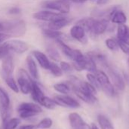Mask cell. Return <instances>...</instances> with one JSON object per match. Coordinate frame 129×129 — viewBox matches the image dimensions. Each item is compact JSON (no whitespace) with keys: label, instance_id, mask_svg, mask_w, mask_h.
Listing matches in <instances>:
<instances>
[{"label":"cell","instance_id":"30bf717a","mask_svg":"<svg viewBox=\"0 0 129 129\" xmlns=\"http://www.w3.org/2000/svg\"><path fill=\"white\" fill-rule=\"evenodd\" d=\"M54 100L58 106H63L70 108H79L80 107V104L77 101L67 94L55 95Z\"/></svg>","mask_w":129,"mask_h":129},{"label":"cell","instance_id":"8d00e7d4","mask_svg":"<svg viewBox=\"0 0 129 129\" xmlns=\"http://www.w3.org/2000/svg\"><path fill=\"white\" fill-rule=\"evenodd\" d=\"M10 52L8 51L7 47L5 45V42L0 43V60H2L5 57L9 54Z\"/></svg>","mask_w":129,"mask_h":129},{"label":"cell","instance_id":"d6986e66","mask_svg":"<svg viewBox=\"0 0 129 129\" xmlns=\"http://www.w3.org/2000/svg\"><path fill=\"white\" fill-rule=\"evenodd\" d=\"M73 91L75 92V94H76V96L80 98L81 100H82L83 101H85V103H88L89 104H95L98 102V98H96L95 95L88 94V93H85L84 91H82L79 89L76 88H73Z\"/></svg>","mask_w":129,"mask_h":129},{"label":"cell","instance_id":"4dcf8cb0","mask_svg":"<svg viewBox=\"0 0 129 129\" xmlns=\"http://www.w3.org/2000/svg\"><path fill=\"white\" fill-rule=\"evenodd\" d=\"M7 85L13 91H14L15 93H18L19 92V88H18V85L16 83L14 79L13 78L12 76H8V77H6L5 79H4Z\"/></svg>","mask_w":129,"mask_h":129},{"label":"cell","instance_id":"60d3db41","mask_svg":"<svg viewBox=\"0 0 129 129\" xmlns=\"http://www.w3.org/2000/svg\"><path fill=\"white\" fill-rule=\"evenodd\" d=\"M20 129H36V125H26L21 126Z\"/></svg>","mask_w":129,"mask_h":129},{"label":"cell","instance_id":"3957f363","mask_svg":"<svg viewBox=\"0 0 129 129\" xmlns=\"http://www.w3.org/2000/svg\"><path fill=\"white\" fill-rule=\"evenodd\" d=\"M19 116L22 119H28L42 112V109L38 104L33 103H22L17 107Z\"/></svg>","mask_w":129,"mask_h":129},{"label":"cell","instance_id":"7bdbcfd3","mask_svg":"<svg viewBox=\"0 0 129 129\" xmlns=\"http://www.w3.org/2000/svg\"><path fill=\"white\" fill-rule=\"evenodd\" d=\"M91 129H99L98 128V126L95 125V124H92V125H91Z\"/></svg>","mask_w":129,"mask_h":129},{"label":"cell","instance_id":"d6a6232c","mask_svg":"<svg viewBox=\"0 0 129 129\" xmlns=\"http://www.w3.org/2000/svg\"><path fill=\"white\" fill-rule=\"evenodd\" d=\"M86 77L89 82V83L98 91V90H101V85L99 84V82L96 77V76L94 75V73H88L86 75Z\"/></svg>","mask_w":129,"mask_h":129},{"label":"cell","instance_id":"603a6c76","mask_svg":"<svg viewBox=\"0 0 129 129\" xmlns=\"http://www.w3.org/2000/svg\"><path fill=\"white\" fill-rule=\"evenodd\" d=\"M56 42L57 45L59 46V48L61 49L62 52L65 54V56H67L68 58L72 60L73 54H74L75 49H73L69 45H67L62 39H56Z\"/></svg>","mask_w":129,"mask_h":129},{"label":"cell","instance_id":"cb8c5ba5","mask_svg":"<svg viewBox=\"0 0 129 129\" xmlns=\"http://www.w3.org/2000/svg\"><path fill=\"white\" fill-rule=\"evenodd\" d=\"M95 20L96 19H94V17H85L79 20L76 24L81 26L85 30V32H90Z\"/></svg>","mask_w":129,"mask_h":129},{"label":"cell","instance_id":"f1b7e54d","mask_svg":"<svg viewBox=\"0 0 129 129\" xmlns=\"http://www.w3.org/2000/svg\"><path fill=\"white\" fill-rule=\"evenodd\" d=\"M47 53L49 56V57L54 60V61H60L61 57H60V54L58 53V51H57V49L54 47H51V46H49L47 48Z\"/></svg>","mask_w":129,"mask_h":129},{"label":"cell","instance_id":"e0dca14e","mask_svg":"<svg viewBox=\"0 0 129 129\" xmlns=\"http://www.w3.org/2000/svg\"><path fill=\"white\" fill-rule=\"evenodd\" d=\"M70 23V20L68 17L63 16L59 19L49 22L48 24V29L52 30H60V29L67 26Z\"/></svg>","mask_w":129,"mask_h":129},{"label":"cell","instance_id":"ffe728a7","mask_svg":"<svg viewBox=\"0 0 129 129\" xmlns=\"http://www.w3.org/2000/svg\"><path fill=\"white\" fill-rule=\"evenodd\" d=\"M30 94H31V96H32L33 99L36 102H37L39 104H41L42 101L43 100V98L45 97L43 91H42V89L40 88V87L38 85V84L36 82H33Z\"/></svg>","mask_w":129,"mask_h":129},{"label":"cell","instance_id":"d4e9b609","mask_svg":"<svg viewBox=\"0 0 129 129\" xmlns=\"http://www.w3.org/2000/svg\"><path fill=\"white\" fill-rule=\"evenodd\" d=\"M43 35L49 39H61V38L63 36V33L60 32V30H52L49 29H42Z\"/></svg>","mask_w":129,"mask_h":129},{"label":"cell","instance_id":"5bb4252c","mask_svg":"<svg viewBox=\"0 0 129 129\" xmlns=\"http://www.w3.org/2000/svg\"><path fill=\"white\" fill-rule=\"evenodd\" d=\"M70 36L74 39L79 41L82 44H86L88 42V39L86 36L85 30L79 25L76 24L73 26L70 29Z\"/></svg>","mask_w":129,"mask_h":129},{"label":"cell","instance_id":"277c9868","mask_svg":"<svg viewBox=\"0 0 129 129\" xmlns=\"http://www.w3.org/2000/svg\"><path fill=\"white\" fill-rule=\"evenodd\" d=\"M33 79L31 76L28 74V73L23 70L20 69L17 73V85L20 91L24 94H27L30 93L32 85H33Z\"/></svg>","mask_w":129,"mask_h":129},{"label":"cell","instance_id":"ab89813d","mask_svg":"<svg viewBox=\"0 0 129 129\" xmlns=\"http://www.w3.org/2000/svg\"><path fill=\"white\" fill-rule=\"evenodd\" d=\"M20 12V9L18 8H12L9 10V14H19Z\"/></svg>","mask_w":129,"mask_h":129},{"label":"cell","instance_id":"836d02e7","mask_svg":"<svg viewBox=\"0 0 129 129\" xmlns=\"http://www.w3.org/2000/svg\"><path fill=\"white\" fill-rule=\"evenodd\" d=\"M20 122V119L18 118H12L7 121L5 124V129H16Z\"/></svg>","mask_w":129,"mask_h":129},{"label":"cell","instance_id":"2e32d148","mask_svg":"<svg viewBox=\"0 0 129 129\" xmlns=\"http://www.w3.org/2000/svg\"><path fill=\"white\" fill-rule=\"evenodd\" d=\"M110 19L112 23L119 24H125L127 21V17L125 14L120 10L115 8L110 14Z\"/></svg>","mask_w":129,"mask_h":129},{"label":"cell","instance_id":"484cf974","mask_svg":"<svg viewBox=\"0 0 129 129\" xmlns=\"http://www.w3.org/2000/svg\"><path fill=\"white\" fill-rule=\"evenodd\" d=\"M98 121L101 129H115L108 118L104 115H99L98 117Z\"/></svg>","mask_w":129,"mask_h":129},{"label":"cell","instance_id":"7c38bea8","mask_svg":"<svg viewBox=\"0 0 129 129\" xmlns=\"http://www.w3.org/2000/svg\"><path fill=\"white\" fill-rule=\"evenodd\" d=\"M14 64L13 57L9 54L2 59V71L3 78L5 79L6 77L12 76V73L14 72Z\"/></svg>","mask_w":129,"mask_h":129},{"label":"cell","instance_id":"ba28073f","mask_svg":"<svg viewBox=\"0 0 129 129\" xmlns=\"http://www.w3.org/2000/svg\"><path fill=\"white\" fill-rule=\"evenodd\" d=\"M73 66L78 71L87 70L91 73H94L98 70L96 63L88 54L84 55L83 59L80 62L73 63Z\"/></svg>","mask_w":129,"mask_h":129},{"label":"cell","instance_id":"8fae6325","mask_svg":"<svg viewBox=\"0 0 129 129\" xmlns=\"http://www.w3.org/2000/svg\"><path fill=\"white\" fill-rule=\"evenodd\" d=\"M33 16L36 20L51 22L63 17V14L57 12L49 11H38L34 13Z\"/></svg>","mask_w":129,"mask_h":129},{"label":"cell","instance_id":"1f68e13d","mask_svg":"<svg viewBox=\"0 0 129 129\" xmlns=\"http://www.w3.org/2000/svg\"><path fill=\"white\" fill-rule=\"evenodd\" d=\"M53 121L50 118H45L41 120L39 124L36 125V128L37 129H48L52 126Z\"/></svg>","mask_w":129,"mask_h":129},{"label":"cell","instance_id":"8992f818","mask_svg":"<svg viewBox=\"0 0 129 129\" xmlns=\"http://www.w3.org/2000/svg\"><path fill=\"white\" fill-rule=\"evenodd\" d=\"M106 69L107 73H108V77L111 79L113 86L116 88L119 91H124L125 88V83L123 76L113 67H112L109 63L104 67Z\"/></svg>","mask_w":129,"mask_h":129},{"label":"cell","instance_id":"7402d4cb","mask_svg":"<svg viewBox=\"0 0 129 129\" xmlns=\"http://www.w3.org/2000/svg\"><path fill=\"white\" fill-rule=\"evenodd\" d=\"M117 37L119 41L128 42V27L125 24H119L117 27Z\"/></svg>","mask_w":129,"mask_h":129},{"label":"cell","instance_id":"f546056e","mask_svg":"<svg viewBox=\"0 0 129 129\" xmlns=\"http://www.w3.org/2000/svg\"><path fill=\"white\" fill-rule=\"evenodd\" d=\"M48 70L56 77H60L63 75V71L61 70L60 67L58 65H57L55 63H53V62L50 63Z\"/></svg>","mask_w":129,"mask_h":129},{"label":"cell","instance_id":"4fadbf2b","mask_svg":"<svg viewBox=\"0 0 129 129\" xmlns=\"http://www.w3.org/2000/svg\"><path fill=\"white\" fill-rule=\"evenodd\" d=\"M69 120L73 129H91V127L83 120L81 116L76 113L70 114Z\"/></svg>","mask_w":129,"mask_h":129},{"label":"cell","instance_id":"b9f144b4","mask_svg":"<svg viewBox=\"0 0 129 129\" xmlns=\"http://www.w3.org/2000/svg\"><path fill=\"white\" fill-rule=\"evenodd\" d=\"M73 2H76V3H82V2H85V1L87 0H70Z\"/></svg>","mask_w":129,"mask_h":129},{"label":"cell","instance_id":"ac0fdd59","mask_svg":"<svg viewBox=\"0 0 129 129\" xmlns=\"http://www.w3.org/2000/svg\"><path fill=\"white\" fill-rule=\"evenodd\" d=\"M32 53H33V55L34 56V57L36 59V60L39 63V65L41 66V67L45 70H48L51 62H50L49 59L48 58V57L46 56V54H45L42 51H36V50L33 51Z\"/></svg>","mask_w":129,"mask_h":129},{"label":"cell","instance_id":"5b68a950","mask_svg":"<svg viewBox=\"0 0 129 129\" xmlns=\"http://www.w3.org/2000/svg\"><path fill=\"white\" fill-rule=\"evenodd\" d=\"M42 7L52 11H58L60 14H67L70 11V5L67 0H53L42 3Z\"/></svg>","mask_w":129,"mask_h":129},{"label":"cell","instance_id":"4316f807","mask_svg":"<svg viewBox=\"0 0 129 129\" xmlns=\"http://www.w3.org/2000/svg\"><path fill=\"white\" fill-rule=\"evenodd\" d=\"M40 105L45 107V108H47L48 110H54L57 107V106H58L54 99H51V98L45 97V96L44 97L43 100L42 101Z\"/></svg>","mask_w":129,"mask_h":129},{"label":"cell","instance_id":"52a82bcc","mask_svg":"<svg viewBox=\"0 0 129 129\" xmlns=\"http://www.w3.org/2000/svg\"><path fill=\"white\" fill-rule=\"evenodd\" d=\"M10 111V98L7 91L0 87V115L2 119L5 122L9 116Z\"/></svg>","mask_w":129,"mask_h":129},{"label":"cell","instance_id":"74e56055","mask_svg":"<svg viewBox=\"0 0 129 129\" xmlns=\"http://www.w3.org/2000/svg\"><path fill=\"white\" fill-rule=\"evenodd\" d=\"M118 42V45H119V48H121V50L126 54H128L129 51V46L128 42H122V41H117Z\"/></svg>","mask_w":129,"mask_h":129},{"label":"cell","instance_id":"6da1fadb","mask_svg":"<svg viewBox=\"0 0 129 129\" xmlns=\"http://www.w3.org/2000/svg\"><path fill=\"white\" fill-rule=\"evenodd\" d=\"M26 27L23 20H10L0 22V32L11 36H21L26 33Z\"/></svg>","mask_w":129,"mask_h":129},{"label":"cell","instance_id":"9c48e42d","mask_svg":"<svg viewBox=\"0 0 129 129\" xmlns=\"http://www.w3.org/2000/svg\"><path fill=\"white\" fill-rule=\"evenodd\" d=\"M5 45L10 53L13 52L17 54H21L25 53L29 48V45H27L26 42L18 39H12V40L6 41L5 42Z\"/></svg>","mask_w":129,"mask_h":129},{"label":"cell","instance_id":"9a60e30c","mask_svg":"<svg viewBox=\"0 0 129 129\" xmlns=\"http://www.w3.org/2000/svg\"><path fill=\"white\" fill-rule=\"evenodd\" d=\"M109 26V22L107 19L104 18L101 20H96L91 31L89 32L92 36H98L104 33Z\"/></svg>","mask_w":129,"mask_h":129},{"label":"cell","instance_id":"e575fe53","mask_svg":"<svg viewBox=\"0 0 129 129\" xmlns=\"http://www.w3.org/2000/svg\"><path fill=\"white\" fill-rule=\"evenodd\" d=\"M105 44L106 46L113 51H116L119 49V45H118V42L116 40H115L114 39H107L105 41Z\"/></svg>","mask_w":129,"mask_h":129},{"label":"cell","instance_id":"d590c367","mask_svg":"<svg viewBox=\"0 0 129 129\" xmlns=\"http://www.w3.org/2000/svg\"><path fill=\"white\" fill-rule=\"evenodd\" d=\"M60 67L61 69V70L64 73H71L73 71V67L68 63L67 62H65V61H61L60 63Z\"/></svg>","mask_w":129,"mask_h":129},{"label":"cell","instance_id":"7a4b0ae2","mask_svg":"<svg viewBox=\"0 0 129 129\" xmlns=\"http://www.w3.org/2000/svg\"><path fill=\"white\" fill-rule=\"evenodd\" d=\"M99 84L101 85V90H103L104 92L109 97H114L116 95V89L113 85L111 83L110 78L108 77L107 74L103 71L97 70L94 73Z\"/></svg>","mask_w":129,"mask_h":129},{"label":"cell","instance_id":"83f0119b","mask_svg":"<svg viewBox=\"0 0 129 129\" xmlns=\"http://www.w3.org/2000/svg\"><path fill=\"white\" fill-rule=\"evenodd\" d=\"M54 88L55 91H57L59 93H61L63 94H67L70 92V87L67 83H57L54 85Z\"/></svg>","mask_w":129,"mask_h":129},{"label":"cell","instance_id":"44dd1931","mask_svg":"<svg viewBox=\"0 0 129 129\" xmlns=\"http://www.w3.org/2000/svg\"><path fill=\"white\" fill-rule=\"evenodd\" d=\"M26 64L28 67L29 73L30 74L31 78H33L35 79H37L39 78V73H38V68L37 65L33 60V58L31 56H28L26 57Z\"/></svg>","mask_w":129,"mask_h":129},{"label":"cell","instance_id":"f35d334b","mask_svg":"<svg viewBox=\"0 0 129 129\" xmlns=\"http://www.w3.org/2000/svg\"><path fill=\"white\" fill-rule=\"evenodd\" d=\"M11 36L6 33H2L0 32V43L2 42H4L5 41H6L7 39H8Z\"/></svg>","mask_w":129,"mask_h":129}]
</instances>
